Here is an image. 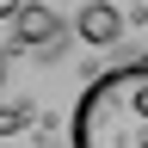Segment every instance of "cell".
Segmentation results:
<instances>
[{"instance_id": "1", "label": "cell", "mask_w": 148, "mask_h": 148, "mask_svg": "<svg viewBox=\"0 0 148 148\" xmlns=\"http://www.w3.org/2000/svg\"><path fill=\"white\" fill-rule=\"evenodd\" d=\"M74 148H148V56L105 68L68 117Z\"/></svg>"}, {"instance_id": "2", "label": "cell", "mask_w": 148, "mask_h": 148, "mask_svg": "<svg viewBox=\"0 0 148 148\" xmlns=\"http://www.w3.org/2000/svg\"><path fill=\"white\" fill-rule=\"evenodd\" d=\"M68 18L62 12H49V6H18V18H12V43L18 49H31V56H62V43H68Z\"/></svg>"}, {"instance_id": "3", "label": "cell", "mask_w": 148, "mask_h": 148, "mask_svg": "<svg viewBox=\"0 0 148 148\" xmlns=\"http://www.w3.org/2000/svg\"><path fill=\"white\" fill-rule=\"evenodd\" d=\"M74 37H80V43H92V49H111V43L123 37V12L111 6V0H86L80 18H74Z\"/></svg>"}, {"instance_id": "4", "label": "cell", "mask_w": 148, "mask_h": 148, "mask_svg": "<svg viewBox=\"0 0 148 148\" xmlns=\"http://www.w3.org/2000/svg\"><path fill=\"white\" fill-rule=\"evenodd\" d=\"M18 6H25V0H0V18H18Z\"/></svg>"}, {"instance_id": "5", "label": "cell", "mask_w": 148, "mask_h": 148, "mask_svg": "<svg viewBox=\"0 0 148 148\" xmlns=\"http://www.w3.org/2000/svg\"><path fill=\"white\" fill-rule=\"evenodd\" d=\"M0 80H6V56H0Z\"/></svg>"}]
</instances>
